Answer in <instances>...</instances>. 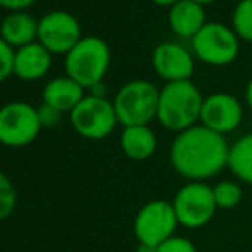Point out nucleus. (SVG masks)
Masks as SVG:
<instances>
[{"mask_svg":"<svg viewBox=\"0 0 252 252\" xmlns=\"http://www.w3.org/2000/svg\"><path fill=\"white\" fill-rule=\"evenodd\" d=\"M233 31L239 40L252 43V0H240L232 16Z\"/></svg>","mask_w":252,"mask_h":252,"instance_id":"19","label":"nucleus"},{"mask_svg":"<svg viewBox=\"0 0 252 252\" xmlns=\"http://www.w3.org/2000/svg\"><path fill=\"white\" fill-rule=\"evenodd\" d=\"M112 60L110 47L100 36H83L65 55V76L84 90L103 83Z\"/></svg>","mask_w":252,"mask_h":252,"instance_id":"3","label":"nucleus"},{"mask_svg":"<svg viewBox=\"0 0 252 252\" xmlns=\"http://www.w3.org/2000/svg\"><path fill=\"white\" fill-rule=\"evenodd\" d=\"M202 101L204 98L192 81L166 83L159 91L156 119L165 129L182 132L194 127L201 119Z\"/></svg>","mask_w":252,"mask_h":252,"instance_id":"2","label":"nucleus"},{"mask_svg":"<svg viewBox=\"0 0 252 252\" xmlns=\"http://www.w3.org/2000/svg\"><path fill=\"white\" fill-rule=\"evenodd\" d=\"M137 252H156V247H150V246H143V244H139Z\"/></svg>","mask_w":252,"mask_h":252,"instance_id":"28","label":"nucleus"},{"mask_svg":"<svg viewBox=\"0 0 252 252\" xmlns=\"http://www.w3.org/2000/svg\"><path fill=\"white\" fill-rule=\"evenodd\" d=\"M86 96L84 88L70 77H55L43 88V103L62 113H70Z\"/></svg>","mask_w":252,"mask_h":252,"instance_id":"16","label":"nucleus"},{"mask_svg":"<svg viewBox=\"0 0 252 252\" xmlns=\"http://www.w3.org/2000/svg\"><path fill=\"white\" fill-rule=\"evenodd\" d=\"M120 148L124 155L136 161H143L156 151V136L148 126L124 127L120 134Z\"/></svg>","mask_w":252,"mask_h":252,"instance_id":"17","label":"nucleus"},{"mask_svg":"<svg viewBox=\"0 0 252 252\" xmlns=\"http://www.w3.org/2000/svg\"><path fill=\"white\" fill-rule=\"evenodd\" d=\"M159 90L150 81L134 79L124 84L115 94L113 108L124 127L148 126L158 115Z\"/></svg>","mask_w":252,"mask_h":252,"instance_id":"4","label":"nucleus"},{"mask_svg":"<svg viewBox=\"0 0 252 252\" xmlns=\"http://www.w3.org/2000/svg\"><path fill=\"white\" fill-rule=\"evenodd\" d=\"M228 168L233 175H237V179L252 186V132L230 146Z\"/></svg>","mask_w":252,"mask_h":252,"instance_id":"18","label":"nucleus"},{"mask_svg":"<svg viewBox=\"0 0 252 252\" xmlns=\"http://www.w3.org/2000/svg\"><path fill=\"white\" fill-rule=\"evenodd\" d=\"M81 38L79 21L65 10H52L38 21V43L52 55H67Z\"/></svg>","mask_w":252,"mask_h":252,"instance_id":"10","label":"nucleus"},{"mask_svg":"<svg viewBox=\"0 0 252 252\" xmlns=\"http://www.w3.org/2000/svg\"><path fill=\"white\" fill-rule=\"evenodd\" d=\"M168 23L177 36L192 40L208 21H206L204 7L192 0H180L173 7H170Z\"/></svg>","mask_w":252,"mask_h":252,"instance_id":"14","label":"nucleus"},{"mask_svg":"<svg viewBox=\"0 0 252 252\" xmlns=\"http://www.w3.org/2000/svg\"><path fill=\"white\" fill-rule=\"evenodd\" d=\"M156 252H197L196 246L184 237H170L163 244L156 247Z\"/></svg>","mask_w":252,"mask_h":252,"instance_id":"23","label":"nucleus"},{"mask_svg":"<svg viewBox=\"0 0 252 252\" xmlns=\"http://www.w3.org/2000/svg\"><path fill=\"white\" fill-rule=\"evenodd\" d=\"M151 2H155L156 5H161V7H173L180 0H151Z\"/></svg>","mask_w":252,"mask_h":252,"instance_id":"26","label":"nucleus"},{"mask_svg":"<svg viewBox=\"0 0 252 252\" xmlns=\"http://www.w3.org/2000/svg\"><path fill=\"white\" fill-rule=\"evenodd\" d=\"M242 105L228 93H215L204 98L201 108V126L221 136L235 130L242 122Z\"/></svg>","mask_w":252,"mask_h":252,"instance_id":"11","label":"nucleus"},{"mask_svg":"<svg viewBox=\"0 0 252 252\" xmlns=\"http://www.w3.org/2000/svg\"><path fill=\"white\" fill-rule=\"evenodd\" d=\"M63 113L55 110L53 106H48L45 103H41L38 106V117H40L41 127H55L60 124V119H62Z\"/></svg>","mask_w":252,"mask_h":252,"instance_id":"24","label":"nucleus"},{"mask_svg":"<svg viewBox=\"0 0 252 252\" xmlns=\"http://www.w3.org/2000/svg\"><path fill=\"white\" fill-rule=\"evenodd\" d=\"M36 0H0V7L12 12H23L24 9L31 7Z\"/></svg>","mask_w":252,"mask_h":252,"instance_id":"25","label":"nucleus"},{"mask_svg":"<svg viewBox=\"0 0 252 252\" xmlns=\"http://www.w3.org/2000/svg\"><path fill=\"white\" fill-rule=\"evenodd\" d=\"M72 129L81 137L90 141H100L108 137L119 124L113 101L86 94L79 105L69 113Z\"/></svg>","mask_w":252,"mask_h":252,"instance_id":"6","label":"nucleus"},{"mask_svg":"<svg viewBox=\"0 0 252 252\" xmlns=\"http://www.w3.org/2000/svg\"><path fill=\"white\" fill-rule=\"evenodd\" d=\"M17 192L12 180L0 170V220H5L16 209Z\"/></svg>","mask_w":252,"mask_h":252,"instance_id":"21","label":"nucleus"},{"mask_svg":"<svg viewBox=\"0 0 252 252\" xmlns=\"http://www.w3.org/2000/svg\"><path fill=\"white\" fill-rule=\"evenodd\" d=\"M50 67L52 53L38 41L14 50V76L19 79L38 81L47 76Z\"/></svg>","mask_w":252,"mask_h":252,"instance_id":"13","label":"nucleus"},{"mask_svg":"<svg viewBox=\"0 0 252 252\" xmlns=\"http://www.w3.org/2000/svg\"><path fill=\"white\" fill-rule=\"evenodd\" d=\"M213 196H215L216 208L220 209H232L240 204L242 201V189L235 182H220L213 187Z\"/></svg>","mask_w":252,"mask_h":252,"instance_id":"20","label":"nucleus"},{"mask_svg":"<svg viewBox=\"0 0 252 252\" xmlns=\"http://www.w3.org/2000/svg\"><path fill=\"white\" fill-rule=\"evenodd\" d=\"M230 146L225 136L204 126H194L179 132L170 150L175 172L192 182L211 179L228 166Z\"/></svg>","mask_w":252,"mask_h":252,"instance_id":"1","label":"nucleus"},{"mask_svg":"<svg viewBox=\"0 0 252 252\" xmlns=\"http://www.w3.org/2000/svg\"><path fill=\"white\" fill-rule=\"evenodd\" d=\"M246 100H247L249 108L252 110V79L249 81V84H247V88H246Z\"/></svg>","mask_w":252,"mask_h":252,"instance_id":"27","label":"nucleus"},{"mask_svg":"<svg viewBox=\"0 0 252 252\" xmlns=\"http://www.w3.org/2000/svg\"><path fill=\"white\" fill-rule=\"evenodd\" d=\"M172 204L179 225L186 228H201L208 225L216 213L213 187L204 182H189L184 186Z\"/></svg>","mask_w":252,"mask_h":252,"instance_id":"9","label":"nucleus"},{"mask_svg":"<svg viewBox=\"0 0 252 252\" xmlns=\"http://www.w3.org/2000/svg\"><path fill=\"white\" fill-rule=\"evenodd\" d=\"M192 2H196V3H199V5H208V3H213L215 0H192Z\"/></svg>","mask_w":252,"mask_h":252,"instance_id":"29","label":"nucleus"},{"mask_svg":"<svg viewBox=\"0 0 252 252\" xmlns=\"http://www.w3.org/2000/svg\"><path fill=\"white\" fill-rule=\"evenodd\" d=\"M0 38L17 50L38 41V21L28 12H10L0 24Z\"/></svg>","mask_w":252,"mask_h":252,"instance_id":"15","label":"nucleus"},{"mask_svg":"<svg viewBox=\"0 0 252 252\" xmlns=\"http://www.w3.org/2000/svg\"><path fill=\"white\" fill-rule=\"evenodd\" d=\"M192 50L204 63L216 67L228 65L239 55V36L221 23H206L192 38Z\"/></svg>","mask_w":252,"mask_h":252,"instance_id":"7","label":"nucleus"},{"mask_svg":"<svg viewBox=\"0 0 252 252\" xmlns=\"http://www.w3.org/2000/svg\"><path fill=\"white\" fill-rule=\"evenodd\" d=\"M179 225L173 204L168 201H150L139 209L134 220V235L139 244L158 247L173 237Z\"/></svg>","mask_w":252,"mask_h":252,"instance_id":"8","label":"nucleus"},{"mask_svg":"<svg viewBox=\"0 0 252 252\" xmlns=\"http://www.w3.org/2000/svg\"><path fill=\"white\" fill-rule=\"evenodd\" d=\"M38 108L24 101H10L0 106V144L24 148L34 143L41 132Z\"/></svg>","mask_w":252,"mask_h":252,"instance_id":"5","label":"nucleus"},{"mask_svg":"<svg viewBox=\"0 0 252 252\" xmlns=\"http://www.w3.org/2000/svg\"><path fill=\"white\" fill-rule=\"evenodd\" d=\"M14 74V48L0 38V83Z\"/></svg>","mask_w":252,"mask_h":252,"instance_id":"22","label":"nucleus"},{"mask_svg":"<svg viewBox=\"0 0 252 252\" xmlns=\"http://www.w3.org/2000/svg\"><path fill=\"white\" fill-rule=\"evenodd\" d=\"M151 63L155 72L166 83L190 81L196 69L194 57L179 43H161L153 50Z\"/></svg>","mask_w":252,"mask_h":252,"instance_id":"12","label":"nucleus"}]
</instances>
